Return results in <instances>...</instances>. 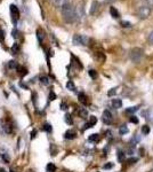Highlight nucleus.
Segmentation results:
<instances>
[{
	"label": "nucleus",
	"instance_id": "39",
	"mask_svg": "<svg viewBox=\"0 0 153 172\" xmlns=\"http://www.w3.org/2000/svg\"><path fill=\"white\" fill-rule=\"evenodd\" d=\"M36 134H37V130H33L32 132H31V139H34V138H36Z\"/></svg>",
	"mask_w": 153,
	"mask_h": 172
},
{
	"label": "nucleus",
	"instance_id": "26",
	"mask_svg": "<svg viewBox=\"0 0 153 172\" xmlns=\"http://www.w3.org/2000/svg\"><path fill=\"white\" fill-rule=\"evenodd\" d=\"M150 131H151V128H150V126H147V125H144V126L142 128V132H143V134H149Z\"/></svg>",
	"mask_w": 153,
	"mask_h": 172
},
{
	"label": "nucleus",
	"instance_id": "20",
	"mask_svg": "<svg viewBox=\"0 0 153 172\" xmlns=\"http://www.w3.org/2000/svg\"><path fill=\"white\" fill-rule=\"evenodd\" d=\"M79 101L84 104L87 103V98H86V95L84 94V93H79Z\"/></svg>",
	"mask_w": 153,
	"mask_h": 172
},
{
	"label": "nucleus",
	"instance_id": "43",
	"mask_svg": "<svg viewBox=\"0 0 153 172\" xmlns=\"http://www.w3.org/2000/svg\"><path fill=\"white\" fill-rule=\"evenodd\" d=\"M21 86H22V87H23V88H25V90H28V86H26V85H24V84H23V83H21Z\"/></svg>",
	"mask_w": 153,
	"mask_h": 172
},
{
	"label": "nucleus",
	"instance_id": "13",
	"mask_svg": "<svg viewBox=\"0 0 153 172\" xmlns=\"http://www.w3.org/2000/svg\"><path fill=\"white\" fill-rule=\"evenodd\" d=\"M44 37H45V35H44V31L42 30H37V38H38V40H39V43H42V40H44Z\"/></svg>",
	"mask_w": 153,
	"mask_h": 172
},
{
	"label": "nucleus",
	"instance_id": "41",
	"mask_svg": "<svg viewBox=\"0 0 153 172\" xmlns=\"http://www.w3.org/2000/svg\"><path fill=\"white\" fill-rule=\"evenodd\" d=\"M61 109H62V110H65V109H66V104L62 102V103H61Z\"/></svg>",
	"mask_w": 153,
	"mask_h": 172
},
{
	"label": "nucleus",
	"instance_id": "38",
	"mask_svg": "<svg viewBox=\"0 0 153 172\" xmlns=\"http://www.w3.org/2000/svg\"><path fill=\"white\" fill-rule=\"evenodd\" d=\"M4 39H5V33H4L2 30H0V40H1V41H4Z\"/></svg>",
	"mask_w": 153,
	"mask_h": 172
},
{
	"label": "nucleus",
	"instance_id": "3",
	"mask_svg": "<svg viewBox=\"0 0 153 172\" xmlns=\"http://www.w3.org/2000/svg\"><path fill=\"white\" fill-rule=\"evenodd\" d=\"M151 14V7L149 6H141L137 9V16L141 20H146Z\"/></svg>",
	"mask_w": 153,
	"mask_h": 172
},
{
	"label": "nucleus",
	"instance_id": "22",
	"mask_svg": "<svg viewBox=\"0 0 153 172\" xmlns=\"http://www.w3.org/2000/svg\"><path fill=\"white\" fill-rule=\"evenodd\" d=\"M138 110V107H130V108H127L126 109V112L127 114H134V112H136Z\"/></svg>",
	"mask_w": 153,
	"mask_h": 172
},
{
	"label": "nucleus",
	"instance_id": "28",
	"mask_svg": "<svg viewBox=\"0 0 153 172\" xmlns=\"http://www.w3.org/2000/svg\"><path fill=\"white\" fill-rule=\"evenodd\" d=\"M40 82H41V84H44V85H48L49 84V79H48V77H46V76H42L40 78Z\"/></svg>",
	"mask_w": 153,
	"mask_h": 172
},
{
	"label": "nucleus",
	"instance_id": "33",
	"mask_svg": "<svg viewBox=\"0 0 153 172\" xmlns=\"http://www.w3.org/2000/svg\"><path fill=\"white\" fill-rule=\"evenodd\" d=\"M56 99V94L53 92V91H50V93H49V100L53 101V100H55Z\"/></svg>",
	"mask_w": 153,
	"mask_h": 172
},
{
	"label": "nucleus",
	"instance_id": "10",
	"mask_svg": "<svg viewBox=\"0 0 153 172\" xmlns=\"http://www.w3.org/2000/svg\"><path fill=\"white\" fill-rule=\"evenodd\" d=\"M98 6H100V4H98L97 1H93V4H92V8H90V14H92V15H94V14L97 12Z\"/></svg>",
	"mask_w": 153,
	"mask_h": 172
},
{
	"label": "nucleus",
	"instance_id": "30",
	"mask_svg": "<svg viewBox=\"0 0 153 172\" xmlns=\"http://www.w3.org/2000/svg\"><path fill=\"white\" fill-rule=\"evenodd\" d=\"M121 27H124V28H130V27H133V25H131V23H129V22L122 21V22H121Z\"/></svg>",
	"mask_w": 153,
	"mask_h": 172
},
{
	"label": "nucleus",
	"instance_id": "21",
	"mask_svg": "<svg viewBox=\"0 0 153 172\" xmlns=\"http://www.w3.org/2000/svg\"><path fill=\"white\" fill-rule=\"evenodd\" d=\"M126 157V154L124 152H121V150H119L118 152V160H119V162H122V161L125 160Z\"/></svg>",
	"mask_w": 153,
	"mask_h": 172
},
{
	"label": "nucleus",
	"instance_id": "16",
	"mask_svg": "<svg viewBox=\"0 0 153 172\" xmlns=\"http://www.w3.org/2000/svg\"><path fill=\"white\" fill-rule=\"evenodd\" d=\"M88 140L90 142H97V141L100 140V136L98 134H92V136L88 138Z\"/></svg>",
	"mask_w": 153,
	"mask_h": 172
},
{
	"label": "nucleus",
	"instance_id": "12",
	"mask_svg": "<svg viewBox=\"0 0 153 172\" xmlns=\"http://www.w3.org/2000/svg\"><path fill=\"white\" fill-rule=\"evenodd\" d=\"M78 114H79V116H80L81 118H86V117L88 116V111H87L85 108H80V109H79Z\"/></svg>",
	"mask_w": 153,
	"mask_h": 172
},
{
	"label": "nucleus",
	"instance_id": "1",
	"mask_svg": "<svg viewBox=\"0 0 153 172\" xmlns=\"http://www.w3.org/2000/svg\"><path fill=\"white\" fill-rule=\"evenodd\" d=\"M62 16H63V20L66 23H74L78 21L76 13V8L73 7L71 4H65L64 6H62Z\"/></svg>",
	"mask_w": 153,
	"mask_h": 172
},
{
	"label": "nucleus",
	"instance_id": "24",
	"mask_svg": "<svg viewBox=\"0 0 153 172\" xmlns=\"http://www.w3.org/2000/svg\"><path fill=\"white\" fill-rule=\"evenodd\" d=\"M97 123V118L95 116H90V118H89V123L88 124L93 128V125H95Z\"/></svg>",
	"mask_w": 153,
	"mask_h": 172
},
{
	"label": "nucleus",
	"instance_id": "11",
	"mask_svg": "<svg viewBox=\"0 0 153 172\" xmlns=\"http://www.w3.org/2000/svg\"><path fill=\"white\" fill-rule=\"evenodd\" d=\"M69 0H53V2L54 5L56 6V7H62V6H64L65 4H68Z\"/></svg>",
	"mask_w": 153,
	"mask_h": 172
},
{
	"label": "nucleus",
	"instance_id": "14",
	"mask_svg": "<svg viewBox=\"0 0 153 172\" xmlns=\"http://www.w3.org/2000/svg\"><path fill=\"white\" fill-rule=\"evenodd\" d=\"M66 88L70 90V91H72V92H76V85L73 84L72 80H69L68 83H66Z\"/></svg>",
	"mask_w": 153,
	"mask_h": 172
},
{
	"label": "nucleus",
	"instance_id": "44",
	"mask_svg": "<svg viewBox=\"0 0 153 172\" xmlns=\"http://www.w3.org/2000/svg\"><path fill=\"white\" fill-rule=\"evenodd\" d=\"M113 1H116V0H106V2H109V4L110 2H113Z\"/></svg>",
	"mask_w": 153,
	"mask_h": 172
},
{
	"label": "nucleus",
	"instance_id": "8",
	"mask_svg": "<svg viewBox=\"0 0 153 172\" xmlns=\"http://www.w3.org/2000/svg\"><path fill=\"white\" fill-rule=\"evenodd\" d=\"M112 107L116 109H119L122 107V101L120 99H113L112 100Z\"/></svg>",
	"mask_w": 153,
	"mask_h": 172
},
{
	"label": "nucleus",
	"instance_id": "36",
	"mask_svg": "<svg viewBox=\"0 0 153 172\" xmlns=\"http://www.w3.org/2000/svg\"><path fill=\"white\" fill-rule=\"evenodd\" d=\"M113 168V163H108V164L104 165V169L105 170H109V169Z\"/></svg>",
	"mask_w": 153,
	"mask_h": 172
},
{
	"label": "nucleus",
	"instance_id": "15",
	"mask_svg": "<svg viewBox=\"0 0 153 172\" xmlns=\"http://www.w3.org/2000/svg\"><path fill=\"white\" fill-rule=\"evenodd\" d=\"M46 170H47V172H55L56 171V166H55L54 163H48L47 166H46Z\"/></svg>",
	"mask_w": 153,
	"mask_h": 172
},
{
	"label": "nucleus",
	"instance_id": "32",
	"mask_svg": "<svg viewBox=\"0 0 153 172\" xmlns=\"http://www.w3.org/2000/svg\"><path fill=\"white\" fill-rule=\"evenodd\" d=\"M116 93H117V87H114V88H112V90H110L109 92H108V95L112 96V95H114Z\"/></svg>",
	"mask_w": 153,
	"mask_h": 172
},
{
	"label": "nucleus",
	"instance_id": "31",
	"mask_svg": "<svg viewBox=\"0 0 153 172\" xmlns=\"http://www.w3.org/2000/svg\"><path fill=\"white\" fill-rule=\"evenodd\" d=\"M89 76L92 77V78H96V77H97V71H96V70H93V69H92V70H89Z\"/></svg>",
	"mask_w": 153,
	"mask_h": 172
},
{
	"label": "nucleus",
	"instance_id": "17",
	"mask_svg": "<svg viewBox=\"0 0 153 172\" xmlns=\"http://www.w3.org/2000/svg\"><path fill=\"white\" fill-rule=\"evenodd\" d=\"M64 120H65V123H68L69 125H72L73 124L72 117H71V115H69V114H66V115L64 116Z\"/></svg>",
	"mask_w": 153,
	"mask_h": 172
},
{
	"label": "nucleus",
	"instance_id": "42",
	"mask_svg": "<svg viewBox=\"0 0 153 172\" xmlns=\"http://www.w3.org/2000/svg\"><path fill=\"white\" fill-rule=\"evenodd\" d=\"M16 33H17V31H16V30H14V31H13V37H14V38H16V37H17V35H16Z\"/></svg>",
	"mask_w": 153,
	"mask_h": 172
},
{
	"label": "nucleus",
	"instance_id": "45",
	"mask_svg": "<svg viewBox=\"0 0 153 172\" xmlns=\"http://www.w3.org/2000/svg\"><path fill=\"white\" fill-rule=\"evenodd\" d=\"M0 172H7V171H6L5 169H0Z\"/></svg>",
	"mask_w": 153,
	"mask_h": 172
},
{
	"label": "nucleus",
	"instance_id": "29",
	"mask_svg": "<svg viewBox=\"0 0 153 172\" xmlns=\"http://www.w3.org/2000/svg\"><path fill=\"white\" fill-rule=\"evenodd\" d=\"M8 67H9V69H15V68H17V63L14 60L9 61V62H8Z\"/></svg>",
	"mask_w": 153,
	"mask_h": 172
},
{
	"label": "nucleus",
	"instance_id": "18",
	"mask_svg": "<svg viewBox=\"0 0 153 172\" xmlns=\"http://www.w3.org/2000/svg\"><path fill=\"white\" fill-rule=\"evenodd\" d=\"M17 70H18V73H20L21 76L23 77V76H25V75H26V73H28V70H26V69L25 68H23V67H17Z\"/></svg>",
	"mask_w": 153,
	"mask_h": 172
},
{
	"label": "nucleus",
	"instance_id": "5",
	"mask_svg": "<svg viewBox=\"0 0 153 172\" xmlns=\"http://www.w3.org/2000/svg\"><path fill=\"white\" fill-rule=\"evenodd\" d=\"M9 10H10V15H12L13 23L16 24L17 21H18V19H20V10H18V8H17L15 5H10Z\"/></svg>",
	"mask_w": 153,
	"mask_h": 172
},
{
	"label": "nucleus",
	"instance_id": "2",
	"mask_svg": "<svg viewBox=\"0 0 153 172\" xmlns=\"http://www.w3.org/2000/svg\"><path fill=\"white\" fill-rule=\"evenodd\" d=\"M129 57H130V60L133 61L134 63H138L144 57V51L139 47L133 48L129 53Z\"/></svg>",
	"mask_w": 153,
	"mask_h": 172
},
{
	"label": "nucleus",
	"instance_id": "4",
	"mask_svg": "<svg viewBox=\"0 0 153 172\" xmlns=\"http://www.w3.org/2000/svg\"><path fill=\"white\" fill-rule=\"evenodd\" d=\"M88 41H89V38L87 36H84V35H74L72 38L73 45H78V46L88 45Z\"/></svg>",
	"mask_w": 153,
	"mask_h": 172
},
{
	"label": "nucleus",
	"instance_id": "35",
	"mask_svg": "<svg viewBox=\"0 0 153 172\" xmlns=\"http://www.w3.org/2000/svg\"><path fill=\"white\" fill-rule=\"evenodd\" d=\"M129 120H130L131 123H134V124H137V123H138V120H137V117H136V116H130Z\"/></svg>",
	"mask_w": 153,
	"mask_h": 172
},
{
	"label": "nucleus",
	"instance_id": "6",
	"mask_svg": "<svg viewBox=\"0 0 153 172\" xmlns=\"http://www.w3.org/2000/svg\"><path fill=\"white\" fill-rule=\"evenodd\" d=\"M102 120H103V122H104L105 124H111L112 123V114L109 111V110H104L103 111V115H102Z\"/></svg>",
	"mask_w": 153,
	"mask_h": 172
},
{
	"label": "nucleus",
	"instance_id": "7",
	"mask_svg": "<svg viewBox=\"0 0 153 172\" xmlns=\"http://www.w3.org/2000/svg\"><path fill=\"white\" fill-rule=\"evenodd\" d=\"M76 136V133L74 132V131H72V130H69V131H66L65 134H64V138L65 139H68V140H73Z\"/></svg>",
	"mask_w": 153,
	"mask_h": 172
},
{
	"label": "nucleus",
	"instance_id": "9",
	"mask_svg": "<svg viewBox=\"0 0 153 172\" xmlns=\"http://www.w3.org/2000/svg\"><path fill=\"white\" fill-rule=\"evenodd\" d=\"M110 14L114 17V19H119L120 17V14H119V12L117 10V8L116 7H111L110 8Z\"/></svg>",
	"mask_w": 153,
	"mask_h": 172
},
{
	"label": "nucleus",
	"instance_id": "25",
	"mask_svg": "<svg viewBox=\"0 0 153 172\" xmlns=\"http://www.w3.org/2000/svg\"><path fill=\"white\" fill-rule=\"evenodd\" d=\"M52 130H53V128H52V125H50V124H48V123L44 124V131L50 133V132H52Z\"/></svg>",
	"mask_w": 153,
	"mask_h": 172
},
{
	"label": "nucleus",
	"instance_id": "19",
	"mask_svg": "<svg viewBox=\"0 0 153 172\" xmlns=\"http://www.w3.org/2000/svg\"><path fill=\"white\" fill-rule=\"evenodd\" d=\"M119 133H120V136H124L126 133H128V128H127L126 125H122V126L119 128Z\"/></svg>",
	"mask_w": 153,
	"mask_h": 172
},
{
	"label": "nucleus",
	"instance_id": "37",
	"mask_svg": "<svg viewBox=\"0 0 153 172\" xmlns=\"http://www.w3.org/2000/svg\"><path fill=\"white\" fill-rule=\"evenodd\" d=\"M149 43H150V44L153 45V31L150 33V36H149Z\"/></svg>",
	"mask_w": 153,
	"mask_h": 172
},
{
	"label": "nucleus",
	"instance_id": "46",
	"mask_svg": "<svg viewBox=\"0 0 153 172\" xmlns=\"http://www.w3.org/2000/svg\"><path fill=\"white\" fill-rule=\"evenodd\" d=\"M10 172H16L15 170H10Z\"/></svg>",
	"mask_w": 153,
	"mask_h": 172
},
{
	"label": "nucleus",
	"instance_id": "27",
	"mask_svg": "<svg viewBox=\"0 0 153 172\" xmlns=\"http://www.w3.org/2000/svg\"><path fill=\"white\" fill-rule=\"evenodd\" d=\"M18 49H20V46H18V44H17V43H15V44L13 45V47H12L13 54H16V53L18 52Z\"/></svg>",
	"mask_w": 153,
	"mask_h": 172
},
{
	"label": "nucleus",
	"instance_id": "34",
	"mask_svg": "<svg viewBox=\"0 0 153 172\" xmlns=\"http://www.w3.org/2000/svg\"><path fill=\"white\" fill-rule=\"evenodd\" d=\"M1 158H2V160L6 162V163H8V162H9V157H8V155H7V154H1Z\"/></svg>",
	"mask_w": 153,
	"mask_h": 172
},
{
	"label": "nucleus",
	"instance_id": "40",
	"mask_svg": "<svg viewBox=\"0 0 153 172\" xmlns=\"http://www.w3.org/2000/svg\"><path fill=\"white\" fill-rule=\"evenodd\" d=\"M146 2H147V6L149 7H151V6H153V0H145Z\"/></svg>",
	"mask_w": 153,
	"mask_h": 172
},
{
	"label": "nucleus",
	"instance_id": "23",
	"mask_svg": "<svg viewBox=\"0 0 153 172\" xmlns=\"http://www.w3.org/2000/svg\"><path fill=\"white\" fill-rule=\"evenodd\" d=\"M4 130L6 133H12L13 130H12V126H10V124H8V123H6V124L4 125Z\"/></svg>",
	"mask_w": 153,
	"mask_h": 172
}]
</instances>
